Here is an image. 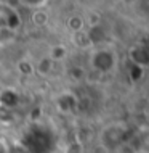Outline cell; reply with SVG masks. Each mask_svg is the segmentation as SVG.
<instances>
[{
	"label": "cell",
	"mask_w": 149,
	"mask_h": 153,
	"mask_svg": "<svg viewBox=\"0 0 149 153\" xmlns=\"http://www.w3.org/2000/svg\"><path fill=\"white\" fill-rule=\"evenodd\" d=\"M53 63H55V61H51L48 56H45L43 60H40L39 63L35 65V71L39 73L40 76H48L53 69Z\"/></svg>",
	"instance_id": "1"
},
{
	"label": "cell",
	"mask_w": 149,
	"mask_h": 153,
	"mask_svg": "<svg viewBox=\"0 0 149 153\" xmlns=\"http://www.w3.org/2000/svg\"><path fill=\"white\" fill-rule=\"evenodd\" d=\"M66 55H68V52H66V48L63 45H55V47H51V50H50L48 58L51 61H61V60L66 58Z\"/></svg>",
	"instance_id": "2"
},
{
	"label": "cell",
	"mask_w": 149,
	"mask_h": 153,
	"mask_svg": "<svg viewBox=\"0 0 149 153\" xmlns=\"http://www.w3.org/2000/svg\"><path fill=\"white\" fill-rule=\"evenodd\" d=\"M68 24H69V27H71L72 32H77V31H82V29H84L85 19L82 18L80 15H74V16H71V18L68 19Z\"/></svg>",
	"instance_id": "3"
},
{
	"label": "cell",
	"mask_w": 149,
	"mask_h": 153,
	"mask_svg": "<svg viewBox=\"0 0 149 153\" xmlns=\"http://www.w3.org/2000/svg\"><path fill=\"white\" fill-rule=\"evenodd\" d=\"M32 21H34L35 26H43V24H47V21H48V15L42 10H37L35 13L32 15Z\"/></svg>",
	"instance_id": "4"
},
{
	"label": "cell",
	"mask_w": 149,
	"mask_h": 153,
	"mask_svg": "<svg viewBox=\"0 0 149 153\" xmlns=\"http://www.w3.org/2000/svg\"><path fill=\"white\" fill-rule=\"evenodd\" d=\"M123 2H125L127 5H135V3L138 2V0H123Z\"/></svg>",
	"instance_id": "5"
}]
</instances>
